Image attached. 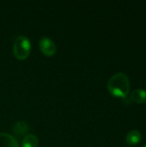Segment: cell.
<instances>
[{
    "label": "cell",
    "mask_w": 146,
    "mask_h": 147,
    "mask_svg": "<svg viewBox=\"0 0 146 147\" xmlns=\"http://www.w3.org/2000/svg\"><path fill=\"white\" fill-rule=\"evenodd\" d=\"M13 133L17 135V136H22L24 134H26L28 130H29V126L28 125L27 122L23 121H17L14 124L13 126Z\"/></svg>",
    "instance_id": "7"
},
{
    "label": "cell",
    "mask_w": 146,
    "mask_h": 147,
    "mask_svg": "<svg viewBox=\"0 0 146 147\" xmlns=\"http://www.w3.org/2000/svg\"><path fill=\"white\" fill-rule=\"evenodd\" d=\"M143 147H146V144H145V146H143Z\"/></svg>",
    "instance_id": "9"
},
{
    "label": "cell",
    "mask_w": 146,
    "mask_h": 147,
    "mask_svg": "<svg viewBox=\"0 0 146 147\" xmlns=\"http://www.w3.org/2000/svg\"><path fill=\"white\" fill-rule=\"evenodd\" d=\"M31 41L24 35H19L15 38L13 45L14 56L18 59H27L31 52Z\"/></svg>",
    "instance_id": "2"
},
{
    "label": "cell",
    "mask_w": 146,
    "mask_h": 147,
    "mask_svg": "<svg viewBox=\"0 0 146 147\" xmlns=\"http://www.w3.org/2000/svg\"><path fill=\"white\" fill-rule=\"evenodd\" d=\"M38 145L39 140L34 134H27L22 141V147H37Z\"/></svg>",
    "instance_id": "8"
},
{
    "label": "cell",
    "mask_w": 146,
    "mask_h": 147,
    "mask_svg": "<svg viewBox=\"0 0 146 147\" xmlns=\"http://www.w3.org/2000/svg\"><path fill=\"white\" fill-rule=\"evenodd\" d=\"M130 99L132 102L138 104L145 103L146 102V90L143 89H137L133 90L130 95Z\"/></svg>",
    "instance_id": "5"
},
{
    "label": "cell",
    "mask_w": 146,
    "mask_h": 147,
    "mask_svg": "<svg viewBox=\"0 0 146 147\" xmlns=\"http://www.w3.org/2000/svg\"><path fill=\"white\" fill-rule=\"evenodd\" d=\"M126 147H129V146H126Z\"/></svg>",
    "instance_id": "10"
},
{
    "label": "cell",
    "mask_w": 146,
    "mask_h": 147,
    "mask_svg": "<svg viewBox=\"0 0 146 147\" xmlns=\"http://www.w3.org/2000/svg\"><path fill=\"white\" fill-rule=\"evenodd\" d=\"M107 87L112 96L126 98L130 92V81L126 74L118 72L109 78Z\"/></svg>",
    "instance_id": "1"
},
{
    "label": "cell",
    "mask_w": 146,
    "mask_h": 147,
    "mask_svg": "<svg viewBox=\"0 0 146 147\" xmlns=\"http://www.w3.org/2000/svg\"><path fill=\"white\" fill-rule=\"evenodd\" d=\"M0 147H19L16 140L9 134L0 133Z\"/></svg>",
    "instance_id": "4"
},
{
    "label": "cell",
    "mask_w": 146,
    "mask_h": 147,
    "mask_svg": "<svg viewBox=\"0 0 146 147\" xmlns=\"http://www.w3.org/2000/svg\"><path fill=\"white\" fill-rule=\"evenodd\" d=\"M39 47L42 53H44L46 56H52L57 51L55 42L49 37H42L40 40Z\"/></svg>",
    "instance_id": "3"
},
{
    "label": "cell",
    "mask_w": 146,
    "mask_h": 147,
    "mask_svg": "<svg viewBox=\"0 0 146 147\" xmlns=\"http://www.w3.org/2000/svg\"><path fill=\"white\" fill-rule=\"evenodd\" d=\"M141 140H142V134L138 130H132L126 136V143L131 146L138 145L141 141Z\"/></svg>",
    "instance_id": "6"
}]
</instances>
